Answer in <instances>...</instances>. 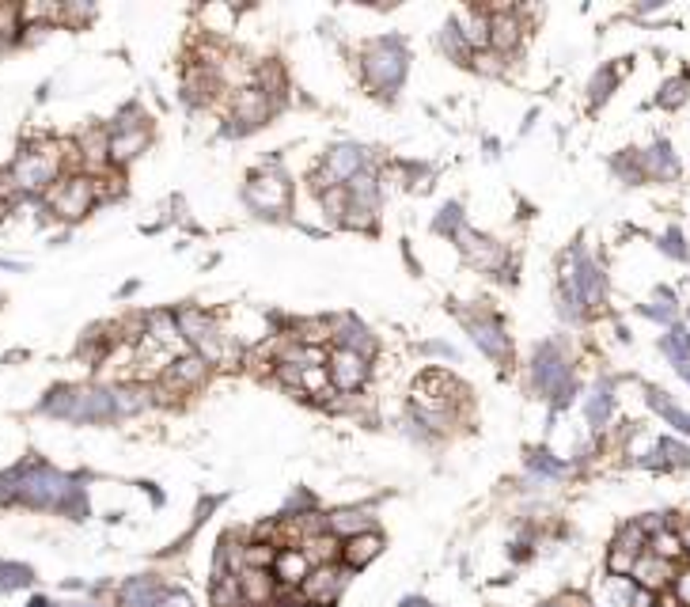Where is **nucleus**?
Listing matches in <instances>:
<instances>
[{"mask_svg": "<svg viewBox=\"0 0 690 607\" xmlns=\"http://www.w3.org/2000/svg\"><path fill=\"white\" fill-rule=\"evenodd\" d=\"M657 452H664V464H667V467H686V464H690L686 445H676V440H660Z\"/></svg>", "mask_w": 690, "mask_h": 607, "instance_id": "2f4dec72", "label": "nucleus"}, {"mask_svg": "<svg viewBox=\"0 0 690 607\" xmlns=\"http://www.w3.org/2000/svg\"><path fill=\"white\" fill-rule=\"evenodd\" d=\"M614 84H619V72H614V69H604V72H599V77L592 80L588 99H592V103H604V99L611 96V87H614Z\"/></svg>", "mask_w": 690, "mask_h": 607, "instance_id": "c756f323", "label": "nucleus"}, {"mask_svg": "<svg viewBox=\"0 0 690 607\" xmlns=\"http://www.w3.org/2000/svg\"><path fill=\"white\" fill-rule=\"evenodd\" d=\"M168 383H171L175 391H190V388H197V383H205V361H202V357L175 361L171 369H168Z\"/></svg>", "mask_w": 690, "mask_h": 607, "instance_id": "5701e85b", "label": "nucleus"}, {"mask_svg": "<svg viewBox=\"0 0 690 607\" xmlns=\"http://www.w3.org/2000/svg\"><path fill=\"white\" fill-rule=\"evenodd\" d=\"M307 574H312V562L304 558V550L300 547H285L277 562H274V577L281 588H300L307 581Z\"/></svg>", "mask_w": 690, "mask_h": 607, "instance_id": "dca6fc26", "label": "nucleus"}, {"mask_svg": "<svg viewBox=\"0 0 690 607\" xmlns=\"http://www.w3.org/2000/svg\"><path fill=\"white\" fill-rule=\"evenodd\" d=\"M42 410L53 418H65V421H111V418H118L111 391H95V388H61L42 402Z\"/></svg>", "mask_w": 690, "mask_h": 607, "instance_id": "f257e3e1", "label": "nucleus"}, {"mask_svg": "<svg viewBox=\"0 0 690 607\" xmlns=\"http://www.w3.org/2000/svg\"><path fill=\"white\" fill-rule=\"evenodd\" d=\"M459 319L467 323L470 338L478 342V349H486V354L494 357V361H501V364L513 361V345H508V335H504V326H501V319L494 316V311H486V308H478V311H459Z\"/></svg>", "mask_w": 690, "mask_h": 607, "instance_id": "0eeeda50", "label": "nucleus"}, {"mask_svg": "<svg viewBox=\"0 0 690 607\" xmlns=\"http://www.w3.org/2000/svg\"><path fill=\"white\" fill-rule=\"evenodd\" d=\"M178 323V335H183L190 345L202 349V361L213 364V361H221L224 357V338H221V330H216V323L205 316V311H197V308H183L175 316Z\"/></svg>", "mask_w": 690, "mask_h": 607, "instance_id": "423d86ee", "label": "nucleus"}, {"mask_svg": "<svg viewBox=\"0 0 690 607\" xmlns=\"http://www.w3.org/2000/svg\"><path fill=\"white\" fill-rule=\"evenodd\" d=\"M341 584H345V569H338V566H319V569H312V574H307V581L300 584V593H304V600L326 607V603H334V596L341 593Z\"/></svg>", "mask_w": 690, "mask_h": 607, "instance_id": "ddd939ff", "label": "nucleus"}, {"mask_svg": "<svg viewBox=\"0 0 690 607\" xmlns=\"http://www.w3.org/2000/svg\"><path fill=\"white\" fill-rule=\"evenodd\" d=\"M360 171H365V149H360V144H338V149L326 152L322 182H326V190L350 187Z\"/></svg>", "mask_w": 690, "mask_h": 607, "instance_id": "1a4fd4ad", "label": "nucleus"}, {"mask_svg": "<svg viewBox=\"0 0 690 607\" xmlns=\"http://www.w3.org/2000/svg\"><path fill=\"white\" fill-rule=\"evenodd\" d=\"M266 118H269V99H266V91L247 87V91H240V96H235L232 122H240V125H235V133H247V130H254V125H262Z\"/></svg>", "mask_w": 690, "mask_h": 607, "instance_id": "4468645a", "label": "nucleus"}, {"mask_svg": "<svg viewBox=\"0 0 690 607\" xmlns=\"http://www.w3.org/2000/svg\"><path fill=\"white\" fill-rule=\"evenodd\" d=\"M686 87H690V84H686L683 77H679V80H667V84H664V91L657 96V103H660V106H667V110L683 106V99H686Z\"/></svg>", "mask_w": 690, "mask_h": 607, "instance_id": "c85d7f7f", "label": "nucleus"}, {"mask_svg": "<svg viewBox=\"0 0 690 607\" xmlns=\"http://www.w3.org/2000/svg\"><path fill=\"white\" fill-rule=\"evenodd\" d=\"M456 244H459V251L467 254L470 266H478V270H504V251L494 244V239L475 235V232L463 225V228L456 232Z\"/></svg>", "mask_w": 690, "mask_h": 607, "instance_id": "f8f14e48", "label": "nucleus"}, {"mask_svg": "<svg viewBox=\"0 0 690 607\" xmlns=\"http://www.w3.org/2000/svg\"><path fill=\"white\" fill-rule=\"evenodd\" d=\"M379 550H384V539L376 536V531H365V536H357V539H345L341 543V558H345V569H360V566H368Z\"/></svg>", "mask_w": 690, "mask_h": 607, "instance_id": "a211bd4d", "label": "nucleus"}, {"mask_svg": "<svg viewBox=\"0 0 690 607\" xmlns=\"http://www.w3.org/2000/svg\"><path fill=\"white\" fill-rule=\"evenodd\" d=\"M660 603V596L657 593H649V588H638V593L630 596V603L626 607H657Z\"/></svg>", "mask_w": 690, "mask_h": 607, "instance_id": "f704fd0d", "label": "nucleus"}, {"mask_svg": "<svg viewBox=\"0 0 690 607\" xmlns=\"http://www.w3.org/2000/svg\"><path fill=\"white\" fill-rule=\"evenodd\" d=\"M633 566H638V558L626 555V550H614V547H611V555H607L611 577H630V574H633Z\"/></svg>", "mask_w": 690, "mask_h": 607, "instance_id": "7c9ffc66", "label": "nucleus"}, {"mask_svg": "<svg viewBox=\"0 0 690 607\" xmlns=\"http://www.w3.org/2000/svg\"><path fill=\"white\" fill-rule=\"evenodd\" d=\"M31 581V569L23 566H0V588H20Z\"/></svg>", "mask_w": 690, "mask_h": 607, "instance_id": "473e14b6", "label": "nucleus"}, {"mask_svg": "<svg viewBox=\"0 0 690 607\" xmlns=\"http://www.w3.org/2000/svg\"><path fill=\"white\" fill-rule=\"evenodd\" d=\"M144 144H149V130H114L111 137V163H130L133 156L144 152Z\"/></svg>", "mask_w": 690, "mask_h": 607, "instance_id": "4be33fe9", "label": "nucleus"}, {"mask_svg": "<svg viewBox=\"0 0 690 607\" xmlns=\"http://www.w3.org/2000/svg\"><path fill=\"white\" fill-rule=\"evenodd\" d=\"M360 69H365L368 87L387 91V96H391V91L403 84V77H406V50L398 46L395 39H379V42H372L365 50V61H360Z\"/></svg>", "mask_w": 690, "mask_h": 607, "instance_id": "f03ea898", "label": "nucleus"}, {"mask_svg": "<svg viewBox=\"0 0 690 607\" xmlns=\"http://www.w3.org/2000/svg\"><path fill=\"white\" fill-rule=\"evenodd\" d=\"M50 209L58 213L61 220H80L87 216V209L95 206V179L87 175H68V179H58V187H50Z\"/></svg>", "mask_w": 690, "mask_h": 607, "instance_id": "39448f33", "label": "nucleus"}, {"mask_svg": "<svg viewBox=\"0 0 690 607\" xmlns=\"http://www.w3.org/2000/svg\"><path fill=\"white\" fill-rule=\"evenodd\" d=\"M326 528H331V536H338L345 543V539L365 536V531L372 528V517H365L360 509H341V512H334V517H326Z\"/></svg>", "mask_w": 690, "mask_h": 607, "instance_id": "412c9836", "label": "nucleus"}, {"mask_svg": "<svg viewBox=\"0 0 690 607\" xmlns=\"http://www.w3.org/2000/svg\"><path fill=\"white\" fill-rule=\"evenodd\" d=\"M611 547H614V550H626V555H633V558H641L645 550H649V531L641 528V520H630V524L619 528V536H614Z\"/></svg>", "mask_w": 690, "mask_h": 607, "instance_id": "393cba45", "label": "nucleus"}, {"mask_svg": "<svg viewBox=\"0 0 690 607\" xmlns=\"http://www.w3.org/2000/svg\"><path fill=\"white\" fill-rule=\"evenodd\" d=\"M676 574H679L676 562H664V558H657V555H649V550H645L630 577H633V584H638V588H649V593L664 596V593H671V584H676Z\"/></svg>", "mask_w": 690, "mask_h": 607, "instance_id": "9d476101", "label": "nucleus"}, {"mask_svg": "<svg viewBox=\"0 0 690 607\" xmlns=\"http://www.w3.org/2000/svg\"><path fill=\"white\" fill-rule=\"evenodd\" d=\"M523 39V23L516 12H494L489 15V46H497L501 53L516 50Z\"/></svg>", "mask_w": 690, "mask_h": 607, "instance_id": "f3484780", "label": "nucleus"}, {"mask_svg": "<svg viewBox=\"0 0 690 607\" xmlns=\"http://www.w3.org/2000/svg\"><path fill=\"white\" fill-rule=\"evenodd\" d=\"M456 31L463 34V42H467L470 50H486V46H489V15H486V12H478V8H467V12H459Z\"/></svg>", "mask_w": 690, "mask_h": 607, "instance_id": "6ab92c4d", "label": "nucleus"}, {"mask_svg": "<svg viewBox=\"0 0 690 607\" xmlns=\"http://www.w3.org/2000/svg\"><path fill=\"white\" fill-rule=\"evenodd\" d=\"M183 87H186V99H190V103H205V99H213V91H216V77H213L205 65H194V69L186 72Z\"/></svg>", "mask_w": 690, "mask_h": 607, "instance_id": "a878e982", "label": "nucleus"}, {"mask_svg": "<svg viewBox=\"0 0 690 607\" xmlns=\"http://www.w3.org/2000/svg\"><path fill=\"white\" fill-rule=\"evenodd\" d=\"M671 596H676L683 607H690V562H683V566H679L676 584H671Z\"/></svg>", "mask_w": 690, "mask_h": 607, "instance_id": "72a5a7b5", "label": "nucleus"}, {"mask_svg": "<svg viewBox=\"0 0 690 607\" xmlns=\"http://www.w3.org/2000/svg\"><path fill=\"white\" fill-rule=\"evenodd\" d=\"M243 198H247V206H250L254 213H262V216H277V213H285V209H288V182H285L277 171L254 175V179L247 182Z\"/></svg>", "mask_w": 690, "mask_h": 607, "instance_id": "6e6552de", "label": "nucleus"}, {"mask_svg": "<svg viewBox=\"0 0 690 607\" xmlns=\"http://www.w3.org/2000/svg\"><path fill=\"white\" fill-rule=\"evenodd\" d=\"M607 414H611V391L604 383V388H595L592 399H588V421H592V426H604Z\"/></svg>", "mask_w": 690, "mask_h": 607, "instance_id": "cd10ccee", "label": "nucleus"}, {"mask_svg": "<svg viewBox=\"0 0 690 607\" xmlns=\"http://www.w3.org/2000/svg\"><path fill=\"white\" fill-rule=\"evenodd\" d=\"M535 388L539 395L554 399L558 407H566L573 395V376H569V361L558 354V345H542L535 354Z\"/></svg>", "mask_w": 690, "mask_h": 607, "instance_id": "20e7f679", "label": "nucleus"}, {"mask_svg": "<svg viewBox=\"0 0 690 607\" xmlns=\"http://www.w3.org/2000/svg\"><path fill=\"white\" fill-rule=\"evenodd\" d=\"M331 383L338 391H357L360 383L368 380V357H360V354H353V349H334V357H331Z\"/></svg>", "mask_w": 690, "mask_h": 607, "instance_id": "9b49d317", "label": "nucleus"}, {"mask_svg": "<svg viewBox=\"0 0 690 607\" xmlns=\"http://www.w3.org/2000/svg\"><path fill=\"white\" fill-rule=\"evenodd\" d=\"M58 171H61V152H58V144H42V149H31L23 152L20 160H15V168H12V182H15V190H46L58 182Z\"/></svg>", "mask_w": 690, "mask_h": 607, "instance_id": "7ed1b4c3", "label": "nucleus"}, {"mask_svg": "<svg viewBox=\"0 0 690 607\" xmlns=\"http://www.w3.org/2000/svg\"><path fill=\"white\" fill-rule=\"evenodd\" d=\"M240 588H243V600L254 607H266V603L277 600L274 569H240Z\"/></svg>", "mask_w": 690, "mask_h": 607, "instance_id": "2eb2a0df", "label": "nucleus"}, {"mask_svg": "<svg viewBox=\"0 0 690 607\" xmlns=\"http://www.w3.org/2000/svg\"><path fill=\"white\" fill-rule=\"evenodd\" d=\"M649 555H657V558H664V562H676V566H683L690 555H686V543H683V536H679V528L671 524V528H664V531H657V536L649 539Z\"/></svg>", "mask_w": 690, "mask_h": 607, "instance_id": "aec40b11", "label": "nucleus"}, {"mask_svg": "<svg viewBox=\"0 0 690 607\" xmlns=\"http://www.w3.org/2000/svg\"><path fill=\"white\" fill-rule=\"evenodd\" d=\"M641 175H649V179H676L679 175V163L671 156L667 144H652V149L641 156Z\"/></svg>", "mask_w": 690, "mask_h": 607, "instance_id": "b1692460", "label": "nucleus"}, {"mask_svg": "<svg viewBox=\"0 0 690 607\" xmlns=\"http://www.w3.org/2000/svg\"><path fill=\"white\" fill-rule=\"evenodd\" d=\"M111 399H114V414H141L149 407V391L144 388H114Z\"/></svg>", "mask_w": 690, "mask_h": 607, "instance_id": "bb28decb", "label": "nucleus"}]
</instances>
